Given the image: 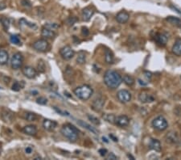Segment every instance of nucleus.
Here are the masks:
<instances>
[{
  "label": "nucleus",
  "mask_w": 181,
  "mask_h": 160,
  "mask_svg": "<svg viewBox=\"0 0 181 160\" xmlns=\"http://www.w3.org/2000/svg\"><path fill=\"white\" fill-rule=\"evenodd\" d=\"M122 78L118 73L113 70H107L104 75V83L109 88L115 89L121 85Z\"/></svg>",
  "instance_id": "nucleus-1"
},
{
  "label": "nucleus",
  "mask_w": 181,
  "mask_h": 160,
  "mask_svg": "<svg viewBox=\"0 0 181 160\" xmlns=\"http://www.w3.org/2000/svg\"><path fill=\"white\" fill-rule=\"evenodd\" d=\"M60 132L62 135L68 138L70 142H75L78 139V135H79V131L77 128L72 125L71 124H65L62 126Z\"/></svg>",
  "instance_id": "nucleus-2"
},
{
  "label": "nucleus",
  "mask_w": 181,
  "mask_h": 160,
  "mask_svg": "<svg viewBox=\"0 0 181 160\" xmlns=\"http://www.w3.org/2000/svg\"><path fill=\"white\" fill-rule=\"evenodd\" d=\"M93 88L89 85H81L77 88L74 90V94L77 95V97H78L80 100H89V98L91 97L93 95Z\"/></svg>",
  "instance_id": "nucleus-3"
},
{
  "label": "nucleus",
  "mask_w": 181,
  "mask_h": 160,
  "mask_svg": "<svg viewBox=\"0 0 181 160\" xmlns=\"http://www.w3.org/2000/svg\"><path fill=\"white\" fill-rule=\"evenodd\" d=\"M152 126L159 131H164L168 127V123L163 116H159L153 120Z\"/></svg>",
  "instance_id": "nucleus-4"
},
{
  "label": "nucleus",
  "mask_w": 181,
  "mask_h": 160,
  "mask_svg": "<svg viewBox=\"0 0 181 160\" xmlns=\"http://www.w3.org/2000/svg\"><path fill=\"white\" fill-rule=\"evenodd\" d=\"M23 63V57L20 53H15L13 54L12 58L11 59V65L14 70H18L22 67Z\"/></svg>",
  "instance_id": "nucleus-5"
},
{
  "label": "nucleus",
  "mask_w": 181,
  "mask_h": 160,
  "mask_svg": "<svg viewBox=\"0 0 181 160\" xmlns=\"http://www.w3.org/2000/svg\"><path fill=\"white\" fill-rule=\"evenodd\" d=\"M60 54L65 60H70L74 57L75 52L69 45H65L60 50Z\"/></svg>",
  "instance_id": "nucleus-6"
},
{
  "label": "nucleus",
  "mask_w": 181,
  "mask_h": 160,
  "mask_svg": "<svg viewBox=\"0 0 181 160\" xmlns=\"http://www.w3.org/2000/svg\"><path fill=\"white\" fill-rule=\"evenodd\" d=\"M33 48L39 52H46L49 48V44L45 39H40L33 43Z\"/></svg>",
  "instance_id": "nucleus-7"
},
{
  "label": "nucleus",
  "mask_w": 181,
  "mask_h": 160,
  "mask_svg": "<svg viewBox=\"0 0 181 160\" xmlns=\"http://www.w3.org/2000/svg\"><path fill=\"white\" fill-rule=\"evenodd\" d=\"M117 98L121 103L126 104V103L130 102L131 100V94L129 91L120 90L117 93Z\"/></svg>",
  "instance_id": "nucleus-8"
},
{
  "label": "nucleus",
  "mask_w": 181,
  "mask_h": 160,
  "mask_svg": "<svg viewBox=\"0 0 181 160\" xmlns=\"http://www.w3.org/2000/svg\"><path fill=\"white\" fill-rule=\"evenodd\" d=\"M22 72L23 74L25 77H27V78L32 79L35 78L37 76V70H35V68H33L32 66H26L22 69Z\"/></svg>",
  "instance_id": "nucleus-9"
},
{
  "label": "nucleus",
  "mask_w": 181,
  "mask_h": 160,
  "mask_svg": "<svg viewBox=\"0 0 181 160\" xmlns=\"http://www.w3.org/2000/svg\"><path fill=\"white\" fill-rule=\"evenodd\" d=\"M130 119L129 117L126 115H122L116 117L115 118V125L120 127H126L129 125Z\"/></svg>",
  "instance_id": "nucleus-10"
},
{
  "label": "nucleus",
  "mask_w": 181,
  "mask_h": 160,
  "mask_svg": "<svg viewBox=\"0 0 181 160\" xmlns=\"http://www.w3.org/2000/svg\"><path fill=\"white\" fill-rule=\"evenodd\" d=\"M105 100L102 97H98L96 100H94V102L92 104V108L93 110H94L95 112H101L102 110V108L104 107Z\"/></svg>",
  "instance_id": "nucleus-11"
},
{
  "label": "nucleus",
  "mask_w": 181,
  "mask_h": 160,
  "mask_svg": "<svg viewBox=\"0 0 181 160\" xmlns=\"http://www.w3.org/2000/svg\"><path fill=\"white\" fill-rule=\"evenodd\" d=\"M155 40L160 46H165L168 40V37L164 33H156L155 36Z\"/></svg>",
  "instance_id": "nucleus-12"
},
{
  "label": "nucleus",
  "mask_w": 181,
  "mask_h": 160,
  "mask_svg": "<svg viewBox=\"0 0 181 160\" xmlns=\"http://www.w3.org/2000/svg\"><path fill=\"white\" fill-rule=\"evenodd\" d=\"M139 100L142 103H152L155 101L154 96L146 91H143L139 95Z\"/></svg>",
  "instance_id": "nucleus-13"
},
{
  "label": "nucleus",
  "mask_w": 181,
  "mask_h": 160,
  "mask_svg": "<svg viewBox=\"0 0 181 160\" xmlns=\"http://www.w3.org/2000/svg\"><path fill=\"white\" fill-rule=\"evenodd\" d=\"M130 15L129 13H127V11H120L116 15V20L119 24H126V23L129 20Z\"/></svg>",
  "instance_id": "nucleus-14"
},
{
  "label": "nucleus",
  "mask_w": 181,
  "mask_h": 160,
  "mask_svg": "<svg viewBox=\"0 0 181 160\" xmlns=\"http://www.w3.org/2000/svg\"><path fill=\"white\" fill-rule=\"evenodd\" d=\"M23 132L25 134L29 136H35L37 133V128L35 125H26L23 129Z\"/></svg>",
  "instance_id": "nucleus-15"
},
{
  "label": "nucleus",
  "mask_w": 181,
  "mask_h": 160,
  "mask_svg": "<svg viewBox=\"0 0 181 160\" xmlns=\"http://www.w3.org/2000/svg\"><path fill=\"white\" fill-rule=\"evenodd\" d=\"M43 126L45 130H48V131H52L57 127V122L55 120L45 119L43 122Z\"/></svg>",
  "instance_id": "nucleus-16"
},
{
  "label": "nucleus",
  "mask_w": 181,
  "mask_h": 160,
  "mask_svg": "<svg viewBox=\"0 0 181 160\" xmlns=\"http://www.w3.org/2000/svg\"><path fill=\"white\" fill-rule=\"evenodd\" d=\"M14 114L11 110L9 109H4L2 113V118L3 120L5 121L6 123H11L12 122V120H14Z\"/></svg>",
  "instance_id": "nucleus-17"
},
{
  "label": "nucleus",
  "mask_w": 181,
  "mask_h": 160,
  "mask_svg": "<svg viewBox=\"0 0 181 160\" xmlns=\"http://www.w3.org/2000/svg\"><path fill=\"white\" fill-rule=\"evenodd\" d=\"M41 36L43 37L46 38V39H53L57 36V33L52 29L44 27L42 28V31H41Z\"/></svg>",
  "instance_id": "nucleus-18"
},
{
  "label": "nucleus",
  "mask_w": 181,
  "mask_h": 160,
  "mask_svg": "<svg viewBox=\"0 0 181 160\" xmlns=\"http://www.w3.org/2000/svg\"><path fill=\"white\" fill-rule=\"evenodd\" d=\"M94 14V11L91 8H85L82 11V18L84 21H89Z\"/></svg>",
  "instance_id": "nucleus-19"
},
{
  "label": "nucleus",
  "mask_w": 181,
  "mask_h": 160,
  "mask_svg": "<svg viewBox=\"0 0 181 160\" xmlns=\"http://www.w3.org/2000/svg\"><path fill=\"white\" fill-rule=\"evenodd\" d=\"M149 147H150V149L155 150V151L159 152V151H161L162 146L159 140H157V139H152V140L150 141V142H149Z\"/></svg>",
  "instance_id": "nucleus-20"
},
{
  "label": "nucleus",
  "mask_w": 181,
  "mask_h": 160,
  "mask_svg": "<svg viewBox=\"0 0 181 160\" xmlns=\"http://www.w3.org/2000/svg\"><path fill=\"white\" fill-rule=\"evenodd\" d=\"M77 124H78L80 126H81V127L86 129L87 130H89V132H91L92 133H94V134H97V133H98V131H97L94 127H93V126H91L90 125H89L88 123L84 122V120H77Z\"/></svg>",
  "instance_id": "nucleus-21"
},
{
  "label": "nucleus",
  "mask_w": 181,
  "mask_h": 160,
  "mask_svg": "<svg viewBox=\"0 0 181 160\" xmlns=\"http://www.w3.org/2000/svg\"><path fill=\"white\" fill-rule=\"evenodd\" d=\"M172 53L176 56H181V39H177L172 46Z\"/></svg>",
  "instance_id": "nucleus-22"
},
{
  "label": "nucleus",
  "mask_w": 181,
  "mask_h": 160,
  "mask_svg": "<svg viewBox=\"0 0 181 160\" xmlns=\"http://www.w3.org/2000/svg\"><path fill=\"white\" fill-rule=\"evenodd\" d=\"M166 21L173 26L181 28V20L179 18L174 17V16H168V17L166 18Z\"/></svg>",
  "instance_id": "nucleus-23"
},
{
  "label": "nucleus",
  "mask_w": 181,
  "mask_h": 160,
  "mask_svg": "<svg viewBox=\"0 0 181 160\" xmlns=\"http://www.w3.org/2000/svg\"><path fill=\"white\" fill-rule=\"evenodd\" d=\"M9 59L8 53L4 50H0V65H6Z\"/></svg>",
  "instance_id": "nucleus-24"
},
{
  "label": "nucleus",
  "mask_w": 181,
  "mask_h": 160,
  "mask_svg": "<svg viewBox=\"0 0 181 160\" xmlns=\"http://www.w3.org/2000/svg\"><path fill=\"white\" fill-rule=\"evenodd\" d=\"M105 60L108 64H112L114 62V54L109 50H106L105 51Z\"/></svg>",
  "instance_id": "nucleus-25"
},
{
  "label": "nucleus",
  "mask_w": 181,
  "mask_h": 160,
  "mask_svg": "<svg viewBox=\"0 0 181 160\" xmlns=\"http://www.w3.org/2000/svg\"><path fill=\"white\" fill-rule=\"evenodd\" d=\"M23 118L27 121H35V120H37L38 116L35 113H32V112H27L24 114Z\"/></svg>",
  "instance_id": "nucleus-26"
},
{
  "label": "nucleus",
  "mask_w": 181,
  "mask_h": 160,
  "mask_svg": "<svg viewBox=\"0 0 181 160\" xmlns=\"http://www.w3.org/2000/svg\"><path fill=\"white\" fill-rule=\"evenodd\" d=\"M122 81H123L127 86H130V87H131V86H133L134 84V78L132 77V76H130V75H126L123 76Z\"/></svg>",
  "instance_id": "nucleus-27"
},
{
  "label": "nucleus",
  "mask_w": 181,
  "mask_h": 160,
  "mask_svg": "<svg viewBox=\"0 0 181 160\" xmlns=\"http://www.w3.org/2000/svg\"><path fill=\"white\" fill-rule=\"evenodd\" d=\"M102 117L105 120H106L107 122L110 123V124H115V118H116V117L114 114L105 113L104 115L102 116Z\"/></svg>",
  "instance_id": "nucleus-28"
},
{
  "label": "nucleus",
  "mask_w": 181,
  "mask_h": 160,
  "mask_svg": "<svg viewBox=\"0 0 181 160\" xmlns=\"http://www.w3.org/2000/svg\"><path fill=\"white\" fill-rule=\"evenodd\" d=\"M24 87V82L22 81V82H15L14 84L12 85V90L15 91H19L22 89Z\"/></svg>",
  "instance_id": "nucleus-29"
},
{
  "label": "nucleus",
  "mask_w": 181,
  "mask_h": 160,
  "mask_svg": "<svg viewBox=\"0 0 181 160\" xmlns=\"http://www.w3.org/2000/svg\"><path fill=\"white\" fill-rule=\"evenodd\" d=\"M85 60H86L85 53H84L83 51L80 52L79 53H78V56H77V63H79V64H84V63H85Z\"/></svg>",
  "instance_id": "nucleus-30"
},
{
  "label": "nucleus",
  "mask_w": 181,
  "mask_h": 160,
  "mask_svg": "<svg viewBox=\"0 0 181 160\" xmlns=\"http://www.w3.org/2000/svg\"><path fill=\"white\" fill-rule=\"evenodd\" d=\"M0 21H1V23H2V25L3 26L4 29H5V30H8V28H9V27H10V24H11L10 20L8 19V18L3 17L1 20H0Z\"/></svg>",
  "instance_id": "nucleus-31"
},
{
  "label": "nucleus",
  "mask_w": 181,
  "mask_h": 160,
  "mask_svg": "<svg viewBox=\"0 0 181 160\" xmlns=\"http://www.w3.org/2000/svg\"><path fill=\"white\" fill-rule=\"evenodd\" d=\"M37 69H38V71H40V73L45 72V70H46V66H45V63L44 61L40 60L39 62H38Z\"/></svg>",
  "instance_id": "nucleus-32"
},
{
  "label": "nucleus",
  "mask_w": 181,
  "mask_h": 160,
  "mask_svg": "<svg viewBox=\"0 0 181 160\" xmlns=\"http://www.w3.org/2000/svg\"><path fill=\"white\" fill-rule=\"evenodd\" d=\"M10 41L14 45H21V40H20V37L17 35H12L11 36Z\"/></svg>",
  "instance_id": "nucleus-33"
},
{
  "label": "nucleus",
  "mask_w": 181,
  "mask_h": 160,
  "mask_svg": "<svg viewBox=\"0 0 181 160\" xmlns=\"http://www.w3.org/2000/svg\"><path fill=\"white\" fill-rule=\"evenodd\" d=\"M87 117H88V119H89L91 122L94 124V125H99L100 124H101V120L98 119L97 117H96L95 116H93V115H87Z\"/></svg>",
  "instance_id": "nucleus-34"
},
{
  "label": "nucleus",
  "mask_w": 181,
  "mask_h": 160,
  "mask_svg": "<svg viewBox=\"0 0 181 160\" xmlns=\"http://www.w3.org/2000/svg\"><path fill=\"white\" fill-rule=\"evenodd\" d=\"M44 27L47 28H49V29H52V30H56L57 28H59V25L57 24H51V23H47V24H45Z\"/></svg>",
  "instance_id": "nucleus-35"
},
{
  "label": "nucleus",
  "mask_w": 181,
  "mask_h": 160,
  "mask_svg": "<svg viewBox=\"0 0 181 160\" xmlns=\"http://www.w3.org/2000/svg\"><path fill=\"white\" fill-rule=\"evenodd\" d=\"M20 23H23V24H25V25L26 26H29L30 28H33V29H35V28H37L36 27V25L35 24H32V23H29L28 21H27V20H25V19H21V20H20Z\"/></svg>",
  "instance_id": "nucleus-36"
},
{
  "label": "nucleus",
  "mask_w": 181,
  "mask_h": 160,
  "mask_svg": "<svg viewBox=\"0 0 181 160\" xmlns=\"http://www.w3.org/2000/svg\"><path fill=\"white\" fill-rule=\"evenodd\" d=\"M167 142H171L173 143H176L177 141H178V138H176V135L175 134V133H173V136L171 137V133H169V134H167Z\"/></svg>",
  "instance_id": "nucleus-37"
},
{
  "label": "nucleus",
  "mask_w": 181,
  "mask_h": 160,
  "mask_svg": "<svg viewBox=\"0 0 181 160\" xmlns=\"http://www.w3.org/2000/svg\"><path fill=\"white\" fill-rule=\"evenodd\" d=\"M36 103H37V104H39L45 105L48 103V100L45 97L40 96V97H39V98H37V99H36Z\"/></svg>",
  "instance_id": "nucleus-38"
},
{
  "label": "nucleus",
  "mask_w": 181,
  "mask_h": 160,
  "mask_svg": "<svg viewBox=\"0 0 181 160\" xmlns=\"http://www.w3.org/2000/svg\"><path fill=\"white\" fill-rule=\"evenodd\" d=\"M77 20H77L76 17H70L67 20V23H68V24L69 25V26H72V25L74 24L75 23L77 22Z\"/></svg>",
  "instance_id": "nucleus-39"
},
{
  "label": "nucleus",
  "mask_w": 181,
  "mask_h": 160,
  "mask_svg": "<svg viewBox=\"0 0 181 160\" xmlns=\"http://www.w3.org/2000/svg\"><path fill=\"white\" fill-rule=\"evenodd\" d=\"M21 4L25 8H31L32 7V3L29 0H22L21 1Z\"/></svg>",
  "instance_id": "nucleus-40"
},
{
  "label": "nucleus",
  "mask_w": 181,
  "mask_h": 160,
  "mask_svg": "<svg viewBox=\"0 0 181 160\" xmlns=\"http://www.w3.org/2000/svg\"><path fill=\"white\" fill-rule=\"evenodd\" d=\"M54 109L57 111V113H59V114H61V115H63V116H67V117H69V116H70L69 113L65 112V111H62V110H60V109H58L57 107H54Z\"/></svg>",
  "instance_id": "nucleus-41"
},
{
  "label": "nucleus",
  "mask_w": 181,
  "mask_h": 160,
  "mask_svg": "<svg viewBox=\"0 0 181 160\" xmlns=\"http://www.w3.org/2000/svg\"><path fill=\"white\" fill-rule=\"evenodd\" d=\"M152 73L149 72V71H145L144 72V77L146 78V79L147 82H149V81H151V79H152Z\"/></svg>",
  "instance_id": "nucleus-42"
},
{
  "label": "nucleus",
  "mask_w": 181,
  "mask_h": 160,
  "mask_svg": "<svg viewBox=\"0 0 181 160\" xmlns=\"http://www.w3.org/2000/svg\"><path fill=\"white\" fill-rule=\"evenodd\" d=\"M118 158H117V156L115 155H114V153H109V155H108V156H107L106 159L107 160H116Z\"/></svg>",
  "instance_id": "nucleus-43"
},
{
  "label": "nucleus",
  "mask_w": 181,
  "mask_h": 160,
  "mask_svg": "<svg viewBox=\"0 0 181 160\" xmlns=\"http://www.w3.org/2000/svg\"><path fill=\"white\" fill-rule=\"evenodd\" d=\"M98 152H99V154H100V155H101V156L104 157V156H106V154H107V152H108V151H107L106 149H104V148H102V149H100V150H98Z\"/></svg>",
  "instance_id": "nucleus-44"
},
{
  "label": "nucleus",
  "mask_w": 181,
  "mask_h": 160,
  "mask_svg": "<svg viewBox=\"0 0 181 160\" xmlns=\"http://www.w3.org/2000/svg\"><path fill=\"white\" fill-rule=\"evenodd\" d=\"M89 30H88V28H84V27L82 28V34H83V35L88 36L89 35Z\"/></svg>",
  "instance_id": "nucleus-45"
},
{
  "label": "nucleus",
  "mask_w": 181,
  "mask_h": 160,
  "mask_svg": "<svg viewBox=\"0 0 181 160\" xmlns=\"http://www.w3.org/2000/svg\"><path fill=\"white\" fill-rule=\"evenodd\" d=\"M26 153L27 154H31V153L32 152V147H27L26 148V150H25Z\"/></svg>",
  "instance_id": "nucleus-46"
},
{
  "label": "nucleus",
  "mask_w": 181,
  "mask_h": 160,
  "mask_svg": "<svg viewBox=\"0 0 181 160\" xmlns=\"http://www.w3.org/2000/svg\"><path fill=\"white\" fill-rule=\"evenodd\" d=\"M109 137H110V138L113 139V141H114V142H118V138H115V137H114L113 134H109Z\"/></svg>",
  "instance_id": "nucleus-47"
},
{
  "label": "nucleus",
  "mask_w": 181,
  "mask_h": 160,
  "mask_svg": "<svg viewBox=\"0 0 181 160\" xmlns=\"http://www.w3.org/2000/svg\"><path fill=\"white\" fill-rule=\"evenodd\" d=\"M127 156H128V158H130L131 159H133V160L134 159V158L133 157V156H131V155H127Z\"/></svg>",
  "instance_id": "nucleus-48"
},
{
  "label": "nucleus",
  "mask_w": 181,
  "mask_h": 160,
  "mask_svg": "<svg viewBox=\"0 0 181 160\" xmlns=\"http://www.w3.org/2000/svg\"><path fill=\"white\" fill-rule=\"evenodd\" d=\"M102 139H103V141H104V142H106V143H108V141H107L106 138H104V137H103V138H102Z\"/></svg>",
  "instance_id": "nucleus-49"
},
{
  "label": "nucleus",
  "mask_w": 181,
  "mask_h": 160,
  "mask_svg": "<svg viewBox=\"0 0 181 160\" xmlns=\"http://www.w3.org/2000/svg\"><path fill=\"white\" fill-rule=\"evenodd\" d=\"M1 151H2V146H0V153H1Z\"/></svg>",
  "instance_id": "nucleus-50"
}]
</instances>
